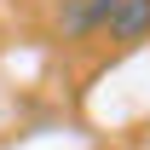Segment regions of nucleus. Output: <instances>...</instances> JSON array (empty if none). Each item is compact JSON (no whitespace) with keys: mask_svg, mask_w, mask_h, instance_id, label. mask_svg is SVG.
<instances>
[{"mask_svg":"<svg viewBox=\"0 0 150 150\" xmlns=\"http://www.w3.org/2000/svg\"><path fill=\"white\" fill-rule=\"evenodd\" d=\"M104 35L121 40V46L150 40V0H110V12H104Z\"/></svg>","mask_w":150,"mask_h":150,"instance_id":"obj_1","label":"nucleus"},{"mask_svg":"<svg viewBox=\"0 0 150 150\" xmlns=\"http://www.w3.org/2000/svg\"><path fill=\"white\" fill-rule=\"evenodd\" d=\"M104 12H110V0H64V6H58V35L64 40L98 35V29H104Z\"/></svg>","mask_w":150,"mask_h":150,"instance_id":"obj_2","label":"nucleus"}]
</instances>
